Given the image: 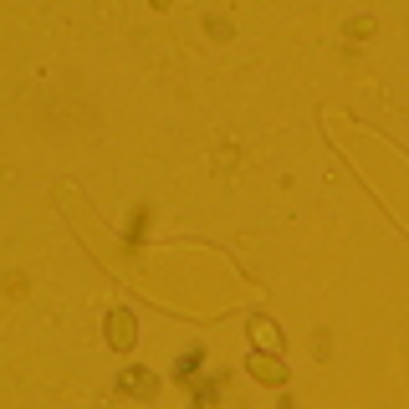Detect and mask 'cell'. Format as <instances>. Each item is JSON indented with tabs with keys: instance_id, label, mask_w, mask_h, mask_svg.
Returning <instances> with one entry per match:
<instances>
[{
	"instance_id": "6da1fadb",
	"label": "cell",
	"mask_w": 409,
	"mask_h": 409,
	"mask_svg": "<svg viewBox=\"0 0 409 409\" xmlns=\"http://www.w3.org/2000/svg\"><path fill=\"white\" fill-rule=\"evenodd\" d=\"M134 317H128V312H113V317H107V343H113V348H134Z\"/></svg>"
},
{
	"instance_id": "3957f363",
	"label": "cell",
	"mask_w": 409,
	"mask_h": 409,
	"mask_svg": "<svg viewBox=\"0 0 409 409\" xmlns=\"http://www.w3.org/2000/svg\"><path fill=\"white\" fill-rule=\"evenodd\" d=\"M251 328H256V343H261V348H276V328H271L266 317H256Z\"/></svg>"
},
{
	"instance_id": "277c9868",
	"label": "cell",
	"mask_w": 409,
	"mask_h": 409,
	"mask_svg": "<svg viewBox=\"0 0 409 409\" xmlns=\"http://www.w3.org/2000/svg\"><path fill=\"white\" fill-rule=\"evenodd\" d=\"M256 379H266V384H282V369H276V358H256Z\"/></svg>"
},
{
	"instance_id": "7a4b0ae2",
	"label": "cell",
	"mask_w": 409,
	"mask_h": 409,
	"mask_svg": "<svg viewBox=\"0 0 409 409\" xmlns=\"http://www.w3.org/2000/svg\"><path fill=\"white\" fill-rule=\"evenodd\" d=\"M123 389H128V394H148V389H154V374H128Z\"/></svg>"
}]
</instances>
